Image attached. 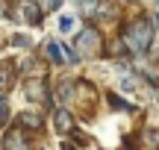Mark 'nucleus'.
Segmentation results:
<instances>
[{
  "label": "nucleus",
  "mask_w": 159,
  "mask_h": 150,
  "mask_svg": "<svg viewBox=\"0 0 159 150\" xmlns=\"http://www.w3.org/2000/svg\"><path fill=\"white\" fill-rule=\"evenodd\" d=\"M124 41H127L130 53H144L153 44V24L150 21H133L124 33Z\"/></svg>",
  "instance_id": "f257e3e1"
},
{
  "label": "nucleus",
  "mask_w": 159,
  "mask_h": 150,
  "mask_svg": "<svg viewBox=\"0 0 159 150\" xmlns=\"http://www.w3.org/2000/svg\"><path fill=\"white\" fill-rule=\"evenodd\" d=\"M77 50L83 53V56H97V53H100V35L91 27H85L83 33H80V38H77Z\"/></svg>",
  "instance_id": "f03ea898"
},
{
  "label": "nucleus",
  "mask_w": 159,
  "mask_h": 150,
  "mask_svg": "<svg viewBox=\"0 0 159 150\" xmlns=\"http://www.w3.org/2000/svg\"><path fill=\"white\" fill-rule=\"evenodd\" d=\"M3 150H27V141H24L21 130H9L3 139Z\"/></svg>",
  "instance_id": "7ed1b4c3"
},
{
  "label": "nucleus",
  "mask_w": 159,
  "mask_h": 150,
  "mask_svg": "<svg viewBox=\"0 0 159 150\" xmlns=\"http://www.w3.org/2000/svg\"><path fill=\"white\" fill-rule=\"evenodd\" d=\"M24 88H27L24 94H27L30 100H39V103L44 100V80H41V77H39V80H27V86H24Z\"/></svg>",
  "instance_id": "20e7f679"
},
{
  "label": "nucleus",
  "mask_w": 159,
  "mask_h": 150,
  "mask_svg": "<svg viewBox=\"0 0 159 150\" xmlns=\"http://www.w3.org/2000/svg\"><path fill=\"white\" fill-rule=\"evenodd\" d=\"M53 121H56V130H59V133H65V135H68V133H74V121H71V115H68L65 109H59Z\"/></svg>",
  "instance_id": "39448f33"
},
{
  "label": "nucleus",
  "mask_w": 159,
  "mask_h": 150,
  "mask_svg": "<svg viewBox=\"0 0 159 150\" xmlns=\"http://www.w3.org/2000/svg\"><path fill=\"white\" fill-rule=\"evenodd\" d=\"M21 127L39 130V127H41V115H39V112H21Z\"/></svg>",
  "instance_id": "423d86ee"
},
{
  "label": "nucleus",
  "mask_w": 159,
  "mask_h": 150,
  "mask_svg": "<svg viewBox=\"0 0 159 150\" xmlns=\"http://www.w3.org/2000/svg\"><path fill=\"white\" fill-rule=\"evenodd\" d=\"M71 88H74V82H71V80H65L62 82V86H59V100H62V103H65V100H71V94H74V91H71Z\"/></svg>",
  "instance_id": "0eeeda50"
},
{
  "label": "nucleus",
  "mask_w": 159,
  "mask_h": 150,
  "mask_svg": "<svg viewBox=\"0 0 159 150\" xmlns=\"http://www.w3.org/2000/svg\"><path fill=\"white\" fill-rule=\"evenodd\" d=\"M59 29H62V33H71V29H74V18L62 15V18H59Z\"/></svg>",
  "instance_id": "6e6552de"
},
{
  "label": "nucleus",
  "mask_w": 159,
  "mask_h": 150,
  "mask_svg": "<svg viewBox=\"0 0 159 150\" xmlns=\"http://www.w3.org/2000/svg\"><path fill=\"white\" fill-rule=\"evenodd\" d=\"M62 3V0H39V6H41V12H53L56 6Z\"/></svg>",
  "instance_id": "1a4fd4ad"
},
{
  "label": "nucleus",
  "mask_w": 159,
  "mask_h": 150,
  "mask_svg": "<svg viewBox=\"0 0 159 150\" xmlns=\"http://www.w3.org/2000/svg\"><path fill=\"white\" fill-rule=\"evenodd\" d=\"M47 53H50V59H56V62H62V47H56L53 41L47 44Z\"/></svg>",
  "instance_id": "9d476101"
},
{
  "label": "nucleus",
  "mask_w": 159,
  "mask_h": 150,
  "mask_svg": "<svg viewBox=\"0 0 159 150\" xmlns=\"http://www.w3.org/2000/svg\"><path fill=\"white\" fill-rule=\"evenodd\" d=\"M77 3H80V9H85L89 15H91V12L97 9V0H77Z\"/></svg>",
  "instance_id": "9b49d317"
},
{
  "label": "nucleus",
  "mask_w": 159,
  "mask_h": 150,
  "mask_svg": "<svg viewBox=\"0 0 159 150\" xmlns=\"http://www.w3.org/2000/svg\"><path fill=\"white\" fill-rule=\"evenodd\" d=\"M6 82H9V77H6V71H0V97H3V91H6Z\"/></svg>",
  "instance_id": "f8f14e48"
},
{
  "label": "nucleus",
  "mask_w": 159,
  "mask_h": 150,
  "mask_svg": "<svg viewBox=\"0 0 159 150\" xmlns=\"http://www.w3.org/2000/svg\"><path fill=\"white\" fill-rule=\"evenodd\" d=\"M0 15H6V6H3V0H0Z\"/></svg>",
  "instance_id": "ddd939ff"
},
{
  "label": "nucleus",
  "mask_w": 159,
  "mask_h": 150,
  "mask_svg": "<svg viewBox=\"0 0 159 150\" xmlns=\"http://www.w3.org/2000/svg\"><path fill=\"white\" fill-rule=\"evenodd\" d=\"M156 21H159V15H156Z\"/></svg>",
  "instance_id": "4468645a"
},
{
  "label": "nucleus",
  "mask_w": 159,
  "mask_h": 150,
  "mask_svg": "<svg viewBox=\"0 0 159 150\" xmlns=\"http://www.w3.org/2000/svg\"><path fill=\"white\" fill-rule=\"evenodd\" d=\"M39 150H44V147H39Z\"/></svg>",
  "instance_id": "2eb2a0df"
}]
</instances>
